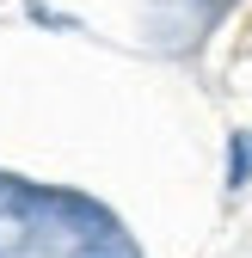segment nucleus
I'll return each mask as SVG.
<instances>
[{"instance_id":"1","label":"nucleus","mask_w":252,"mask_h":258,"mask_svg":"<svg viewBox=\"0 0 252 258\" xmlns=\"http://www.w3.org/2000/svg\"><path fill=\"white\" fill-rule=\"evenodd\" d=\"M246 184H252V129L228 142V190H246Z\"/></svg>"},{"instance_id":"2","label":"nucleus","mask_w":252,"mask_h":258,"mask_svg":"<svg viewBox=\"0 0 252 258\" xmlns=\"http://www.w3.org/2000/svg\"><path fill=\"white\" fill-rule=\"evenodd\" d=\"M68 258H130L123 246H111V240H86V246H74Z\"/></svg>"}]
</instances>
